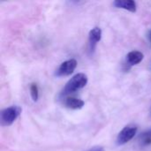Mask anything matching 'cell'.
<instances>
[{
	"label": "cell",
	"instance_id": "cell-1",
	"mask_svg": "<svg viewBox=\"0 0 151 151\" xmlns=\"http://www.w3.org/2000/svg\"><path fill=\"white\" fill-rule=\"evenodd\" d=\"M88 76L83 73H79L75 74L73 78H71L67 83L65 84V88H63L60 96H66L70 94H73L81 88H83L88 84Z\"/></svg>",
	"mask_w": 151,
	"mask_h": 151
},
{
	"label": "cell",
	"instance_id": "cell-2",
	"mask_svg": "<svg viewBox=\"0 0 151 151\" xmlns=\"http://www.w3.org/2000/svg\"><path fill=\"white\" fill-rule=\"evenodd\" d=\"M21 111V108L18 105H13L4 109L0 113L1 125L3 127H9L12 125V123L20 115Z\"/></svg>",
	"mask_w": 151,
	"mask_h": 151
},
{
	"label": "cell",
	"instance_id": "cell-3",
	"mask_svg": "<svg viewBox=\"0 0 151 151\" xmlns=\"http://www.w3.org/2000/svg\"><path fill=\"white\" fill-rule=\"evenodd\" d=\"M138 127L135 126H127L125 127L118 134L116 143L118 146L125 145L126 143L129 142L137 134Z\"/></svg>",
	"mask_w": 151,
	"mask_h": 151
},
{
	"label": "cell",
	"instance_id": "cell-4",
	"mask_svg": "<svg viewBox=\"0 0 151 151\" xmlns=\"http://www.w3.org/2000/svg\"><path fill=\"white\" fill-rule=\"evenodd\" d=\"M77 66V61L74 58L68 59L65 62H63L59 67L57 69L55 75L57 77H63V76H68L73 73Z\"/></svg>",
	"mask_w": 151,
	"mask_h": 151
},
{
	"label": "cell",
	"instance_id": "cell-5",
	"mask_svg": "<svg viewBox=\"0 0 151 151\" xmlns=\"http://www.w3.org/2000/svg\"><path fill=\"white\" fill-rule=\"evenodd\" d=\"M102 38V29L98 27L92 28L88 34V40H89V49L91 51H94L96 46L98 42L101 41Z\"/></svg>",
	"mask_w": 151,
	"mask_h": 151
},
{
	"label": "cell",
	"instance_id": "cell-6",
	"mask_svg": "<svg viewBox=\"0 0 151 151\" xmlns=\"http://www.w3.org/2000/svg\"><path fill=\"white\" fill-rule=\"evenodd\" d=\"M113 5L117 8L127 10L131 12H135L137 9L136 3L133 0H116L113 2Z\"/></svg>",
	"mask_w": 151,
	"mask_h": 151
},
{
	"label": "cell",
	"instance_id": "cell-7",
	"mask_svg": "<svg viewBox=\"0 0 151 151\" xmlns=\"http://www.w3.org/2000/svg\"><path fill=\"white\" fill-rule=\"evenodd\" d=\"M143 58H144L143 53H142L141 51L134 50V51H130L127 55V61L128 65H138L139 63H141L143 60Z\"/></svg>",
	"mask_w": 151,
	"mask_h": 151
},
{
	"label": "cell",
	"instance_id": "cell-8",
	"mask_svg": "<svg viewBox=\"0 0 151 151\" xmlns=\"http://www.w3.org/2000/svg\"><path fill=\"white\" fill-rule=\"evenodd\" d=\"M65 107L72 109V110H81L83 108L85 103L83 100L75 98V97H68L65 100Z\"/></svg>",
	"mask_w": 151,
	"mask_h": 151
},
{
	"label": "cell",
	"instance_id": "cell-9",
	"mask_svg": "<svg viewBox=\"0 0 151 151\" xmlns=\"http://www.w3.org/2000/svg\"><path fill=\"white\" fill-rule=\"evenodd\" d=\"M139 140L142 146H150L151 144V128L142 133L140 135Z\"/></svg>",
	"mask_w": 151,
	"mask_h": 151
},
{
	"label": "cell",
	"instance_id": "cell-10",
	"mask_svg": "<svg viewBox=\"0 0 151 151\" xmlns=\"http://www.w3.org/2000/svg\"><path fill=\"white\" fill-rule=\"evenodd\" d=\"M30 95L34 102H36L39 98V89L36 84L33 83L30 86Z\"/></svg>",
	"mask_w": 151,
	"mask_h": 151
},
{
	"label": "cell",
	"instance_id": "cell-11",
	"mask_svg": "<svg viewBox=\"0 0 151 151\" xmlns=\"http://www.w3.org/2000/svg\"><path fill=\"white\" fill-rule=\"evenodd\" d=\"M86 151H104V148L102 146H95V147H92Z\"/></svg>",
	"mask_w": 151,
	"mask_h": 151
},
{
	"label": "cell",
	"instance_id": "cell-12",
	"mask_svg": "<svg viewBox=\"0 0 151 151\" xmlns=\"http://www.w3.org/2000/svg\"><path fill=\"white\" fill-rule=\"evenodd\" d=\"M150 38L151 39V31H150Z\"/></svg>",
	"mask_w": 151,
	"mask_h": 151
}]
</instances>
